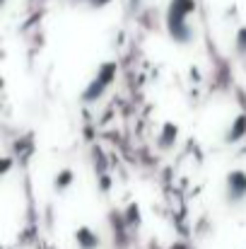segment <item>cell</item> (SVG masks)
Masks as SVG:
<instances>
[{"label": "cell", "instance_id": "cell-9", "mask_svg": "<svg viewBox=\"0 0 246 249\" xmlns=\"http://www.w3.org/2000/svg\"><path fill=\"white\" fill-rule=\"evenodd\" d=\"M138 215H140V211H138V206H128V220L133 223V220H138Z\"/></svg>", "mask_w": 246, "mask_h": 249}, {"label": "cell", "instance_id": "cell-6", "mask_svg": "<svg viewBox=\"0 0 246 249\" xmlns=\"http://www.w3.org/2000/svg\"><path fill=\"white\" fill-rule=\"evenodd\" d=\"M73 181H75V172L73 169H58L56 172V177H53V189L58 191V194H66L70 186H73Z\"/></svg>", "mask_w": 246, "mask_h": 249}, {"label": "cell", "instance_id": "cell-5", "mask_svg": "<svg viewBox=\"0 0 246 249\" xmlns=\"http://www.w3.org/2000/svg\"><path fill=\"white\" fill-rule=\"evenodd\" d=\"M176 136H179V126L174 124V121H166L162 126V131H160V141H157V145L162 148V150H169L174 143H176Z\"/></svg>", "mask_w": 246, "mask_h": 249}, {"label": "cell", "instance_id": "cell-2", "mask_svg": "<svg viewBox=\"0 0 246 249\" xmlns=\"http://www.w3.org/2000/svg\"><path fill=\"white\" fill-rule=\"evenodd\" d=\"M225 196H227V203L237 206L246 198V172L242 169H234L227 174L225 179Z\"/></svg>", "mask_w": 246, "mask_h": 249}, {"label": "cell", "instance_id": "cell-4", "mask_svg": "<svg viewBox=\"0 0 246 249\" xmlns=\"http://www.w3.org/2000/svg\"><path fill=\"white\" fill-rule=\"evenodd\" d=\"M246 136V116H237L232 119V126L225 131V143L232 145V143H239Z\"/></svg>", "mask_w": 246, "mask_h": 249}, {"label": "cell", "instance_id": "cell-7", "mask_svg": "<svg viewBox=\"0 0 246 249\" xmlns=\"http://www.w3.org/2000/svg\"><path fill=\"white\" fill-rule=\"evenodd\" d=\"M75 240H78L80 249H97L99 247V237H97V232L89 230V228H80V230L75 232Z\"/></svg>", "mask_w": 246, "mask_h": 249}, {"label": "cell", "instance_id": "cell-3", "mask_svg": "<svg viewBox=\"0 0 246 249\" xmlns=\"http://www.w3.org/2000/svg\"><path fill=\"white\" fill-rule=\"evenodd\" d=\"M193 12H196V2L193 0H171L169 7H166V27L188 22Z\"/></svg>", "mask_w": 246, "mask_h": 249}, {"label": "cell", "instance_id": "cell-1", "mask_svg": "<svg viewBox=\"0 0 246 249\" xmlns=\"http://www.w3.org/2000/svg\"><path fill=\"white\" fill-rule=\"evenodd\" d=\"M116 78V66L114 63H104L99 71H97V75L89 80V85L84 87V92H82V97L87 99V102H94V99H99L101 94H104V89L111 85V80Z\"/></svg>", "mask_w": 246, "mask_h": 249}, {"label": "cell", "instance_id": "cell-10", "mask_svg": "<svg viewBox=\"0 0 246 249\" xmlns=\"http://www.w3.org/2000/svg\"><path fill=\"white\" fill-rule=\"evenodd\" d=\"M106 2H111V0H89V5H92V7H104Z\"/></svg>", "mask_w": 246, "mask_h": 249}, {"label": "cell", "instance_id": "cell-8", "mask_svg": "<svg viewBox=\"0 0 246 249\" xmlns=\"http://www.w3.org/2000/svg\"><path fill=\"white\" fill-rule=\"evenodd\" d=\"M234 49L239 56H246V27H239L234 34Z\"/></svg>", "mask_w": 246, "mask_h": 249}]
</instances>
